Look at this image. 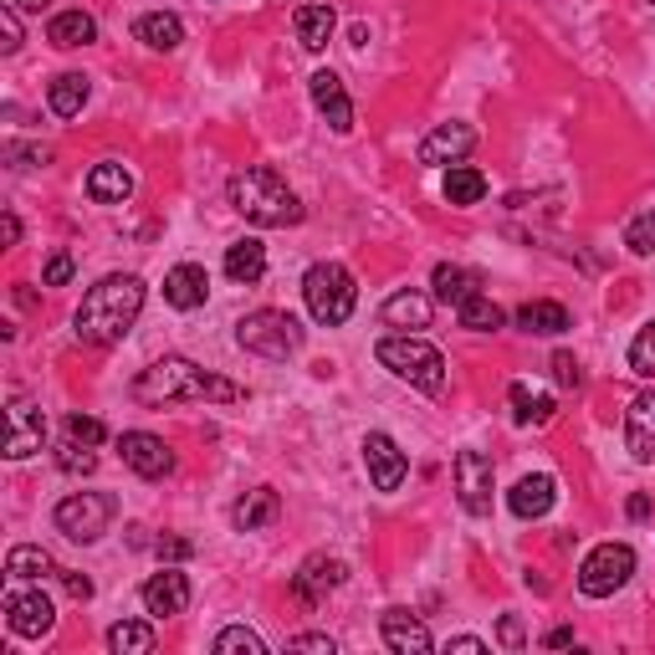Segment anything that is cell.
Instances as JSON below:
<instances>
[{"mask_svg": "<svg viewBox=\"0 0 655 655\" xmlns=\"http://www.w3.org/2000/svg\"><path fill=\"white\" fill-rule=\"evenodd\" d=\"M144 313V277L138 271H108L98 287H88V298L77 302L73 313V333L82 343H123L129 338V328L138 323Z\"/></svg>", "mask_w": 655, "mask_h": 655, "instance_id": "6da1fadb", "label": "cell"}, {"mask_svg": "<svg viewBox=\"0 0 655 655\" xmlns=\"http://www.w3.org/2000/svg\"><path fill=\"white\" fill-rule=\"evenodd\" d=\"M134 400L138 404H179V400L236 404V400H246V389L231 385V379H221V374L200 369V364L185 358V354H164L134 379Z\"/></svg>", "mask_w": 655, "mask_h": 655, "instance_id": "7a4b0ae2", "label": "cell"}, {"mask_svg": "<svg viewBox=\"0 0 655 655\" xmlns=\"http://www.w3.org/2000/svg\"><path fill=\"white\" fill-rule=\"evenodd\" d=\"M225 200L236 215H246L252 225H267V231H282V225L302 221V200L287 190V179L271 169V164H246L231 175L225 185Z\"/></svg>", "mask_w": 655, "mask_h": 655, "instance_id": "3957f363", "label": "cell"}, {"mask_svg": "<svg viewBox=\"0 0 655 655\" xmlns=\"http://www.w3.org/2000/svg\"><path fill=\"white\" fill-rule=\"evenodd\" d=\"M374 358H379L395 379L425 389V395H441V389H446V354H441L435 343H425L420 333H389V338H379Z\"/></svg>", "mask_w": 655, "mask_h": 655, "instance_id": "277c9868", "label": "cell"}, {"mask_svg": "<svg viewBox=\"0 0 655 655\" xmlns=\"http://www.w3.org/2000/svg\"><path fill=\"white\" fill-rule=\"evenodd\" d=\"M302 302L313 313L318 328H343L354 318V302H358V282L354 271L343 262H313L308 277H302Z\"/></svg>", "mask_w": 655, "mask_h": 655, "instance_id": "5b68a950", "label": "cell"}, {"mask_svg": "<svg viewBox=\"0 0 655 655\" xmlns=\"http://www.w3.org/2000/svg\"><path fill=\"white\" fill-rule=\"evenodd\" d=\"M302 338H308V328H302L292 313H282V308H256V313H246L236 323L241 348L256 354V358H271V364H282V358L298 354Z\"/></svg>", "mask_w": 655, "mask_h": 655, "instance_id": "8992f818", "label": "cell"}, {"mask_svg": "<svg viewBox=\"0 0 655 655\" xmlns=\"http://www.w3.org/2000/svg\"><path fill=\"white\" fill-rule=\"evenodd\" d=\"M113 518H119V497H108V491H73V497H62L57 512H52L57 533L73 537V543H98Z\"/></svg>", "mask_w": 655, "mask_h": 655, "instance_id": "52a82bcc", "label": "cell"}, {"mask_svg": "<svg viewBox=\"0 0 655 655\" xmlns=\"http://www.w3.org/2000/svg\"><path fill=\"white\" fill-rule=\"evenodd\" d=\"M635 579V548L630 543H599L579 564V589L589 599H610Z\"/></svg>", "mask_w": 655, "mask_h": 655, "instance_id": "ba28073f", "label": "cell"}, {"mask_svg": "<svg viewBox=\"0 0 655 655\" xmlns=\"http://www.w3.org/2000/svg\"><path fill=\"white\" fill-rule=\"evenodd\" d=\"M451 477H456V497H462L466 512H471V518H487L491 491H497V466H491V456H481V451H456Z\"/></svg>", "mask_w": 655, "mask_h": 655, "instance_id": "9c48e42d", "label": "cell"}, {"mask_svg": "<svg viewBox=\"0 0 655 655\" xmlns=\"http://www.w3.org/2000/svg\"><path fill=\"white\" fill-rule=\"evenodd\" d=\"M5 625H11V635H21V641H42V635H52V625H57V610H52V599H46L42 589H11V595H5Z\"/></svg>", "mask_w": 655, "mask_h": 655, "instance_id": "30bf717a", "label": "cell"}, {"mask_svg": "<svg viewBox=\"0 0 655 655\" xmlns=\"http://www.w3.org/2000/svg\"><path fill=\"white\" fill-rule=\"evenodd\" d=\"M358 451H364V471H369L374 491H400L404 487V477H410V462H404V451L395 446V435L369 431Z\"/></svg>", "mask_w": 655, "mask_h": 655, "instance_id": "8fae6325", "label": "cell"}, {"mask_svg": "<svg viewBox=\"0 0 655 655\" xmlns=\"http://www.w3.org/2000/svg\"><path fill=\"white\" fill-rule=\"evenodd\" d=\"M119 456H123V466H129L134 477H144V481H159V477L175 471V451L149 431H123L119 435Z\"/></svg>", "mask_w": 655, "mask_h": 655, "instance_id": "7c38bea8", "label": "cell"}, {"mask_svg": "<svg viewBox=\"0 0 655 655\" xmlns=\"http://www.w3.org/2000/svg\"><path fill=\"white\" fill-rule=\"evenodd\" d=\"M343 579H348L343 558L313 553V558H302V568L292 574V599H298V604H308V610H318V604H323L333 589H343Z\"/></svg>", "mask_w": 655, "mask_h": 655, "instance_id": "4fadbf2b", "label": "cell"}, {"mask_svg": "<svg viewBox=\"0 0 655 655\" xmlns=\"http://www.w3.org/2000/svg\"><path fill=\"white\" fill-rule=\"evenodd\" d=\"M42 446H46L42 410H36L26 395H15L11 410H5V456H11V462H26V456H36Z\"/></svg>", "mask_w": 655, "mask_h": 655, "instance_id": "5bb4252c", "label": "cell"}, {"mask_svg": "<svg viewBox=\"0 0 655 655\" xmlns=\"http://www.w3.org/2000/svg\"><path fill=\"white\" fill-rule=\"evenodd\" d=\"M144 610L154 614V620H175V614H185L190 610V574L185 568H175V564H164L159 574H149L144 579Z\"/></svg>", "mask_w": 655, "mask_h": 655, "instance_id": "9a60e30c", "label": "cell"}, {"mask_svg": "<svg viewBox=\"0 0 655 655\" xmlns=\"http://www.w3.org/2000/svg\"><path fill=\"white\" fill-rule=\"evenodd\" d=\"M471 149H477V129L471 123H435L431 134L420 138V164H431V169L462 164Z\"/></svg>", "mask_w": 655, "mask_h": 655, "instance_id": "2e32d148", "label": "cell"}, {"mask_svg": "<svg viewBox=\"0 0 655 655\" xmlns=\"http://www.w3.org/2000/svg\"><path fill=\"white\" fill-rule=\"evenodd\" d=\"M308 92H313L318 113L328 119V129L333 134H354V103H348V92H343V77L338 73H313L308 77Z\"/></svg>", "mask_w": 655, "mask_h": 655, "instance_id": "e0dca14e", "label": "cell"}, {"mask_svg": "<svg viewBox=\"0 0 655 655\" xmlns=\"http://www.w3.org/2000/svg\"><path fill=\"white\" fill-rule=\"evenodd\" d=\"M625 451L630 462L651 466L655 462V389H645V395H635L625 410Z\"/></svg>", "mask_w": 655, "mask_h": 655, "instance_id": "ac0fdd59", "label": "cell"}, {"mask_svg": "<svg viewBox=\"0 0 655 655\" xmlns=\"http://www.w3.org/2000/svg\"><path fill=\"white\" fill-rule=\"evenodd\" d=\"M210 298V277L200 262H179V267L164 271V302L179 308V313H195V308H206Z\"/></svg>", "mask_w": 655, "mask_h": 655, "instance_id": "d6986e66", "label": "cell"}, {"mask_svg": "<svg viewBox=\"0 0 655 655\" xmlns=\"http://www.w3.org/2000/svg\"><path fill=\"white\" fill-rule=\"evenodd\" d=\"M553 502H558V477H548V471H533V477H522L518 487L507 491V507H512V518H522V522L548 518Z\"/></svg>", "mask_w": 655, "mask_h": 655, "instance_id": "ffe728a7", "label": "cell"}, {"mask_svg": "<svg viewBox=\"0 0 655 655\" xmlns=\"http://www.w3.org/2000/svg\"><path fill=\"white\" fill-rule=\"evenodd\" d=\"M379 635H385V645L395 655H425L435 645L431 630L420 625L410 610H385V614H379Z\"/></svg>", "mask_w": 655, "mask_h": 655, "instance_id": "44dd1931", "label": "cell"}, {"mask_svg": "<svg viewBox=\"0 0 655 655\" xmlns=\"http://www.w3.org/2000/svg\"><path fill=\"white\" fill-rule=\"evenodd\" d=\"M277 512H282V497H277V487H252L236 507H231V528H236V533H256V528L277 522Z\"/></svg>", "mask_w": 655, "mask_h": 655, "instance_id": "7402d4cb", "label": "cell"}, {"mask_svg": "<svg viewBox=\"0 0 655 655\" xmlns=\"http://www.w3.org/2000/svg\"><path fill=\"white\" fill-rule=\"evenodd\" d=\"M292 26H298L302 52H323V46L333 42V31H338V15H333V5H323V0H308V5L292 11Z\"/></svg>", "mask_w": 655, "mask_h": 655, "instance_id": "603a6c76", "label": "cell"}, {"mask_svg": "<svg viewBox=\"0 0 655 655\" xmlns=\"http://www.w3.org/2000/svg\"><path fill=\"white\" fill-rule=\"evenodd\" d=\"M129 195H134V175H129L119 159L92 164V175H88V200L92 206H123Z\"/></svg>", "mask_w": 655, "mask_h": 655, "instance_id": "cb8c5ba5", "label": "cell"}, {"mask_svg": "<svg viewBox=\"0 0 655 655\" xmlns=\"http://www.w3.org/2000/svg\"><path fill=\"white\" fill-rule=\"evenodd\" d=\"M225 277L241 282V287L262 282V277H267V246H262L256 236L231 241V246H225Z\"/></svg>", "mask_w": 655, "mask_h": 655, "instance_id": "d4e9b609", "label": "cell"}, {"mask_svg": "<svg viewBox=\"0 0 655 655\" xmlns=\"http://www.w3.org/2000/svg\"><path fill=\"white\" fill-rule=\"evenodd\" d=\"M134 42H144L149 52H175L185 42V21L175 11H144L134 21Z\"/></svg>", "mask_w": 655, "mask_h": 655, "instance_id": "484cf974", "label": "cell"}, {"mask_svg": "<svg viewBox=\"0 0 655 655\" xmlns=\"http://www.w3.org/2000/svg\"><path fill=\"white\" fill-rule=\"evenodd\" d=\"M431 313H435V298H425V292H395V298L385 302V323L400 328V333L431 328Z\"/></svg>", "mask_w": 655, "mask_h": 655, "instance_id": "4316f807", "label": "cell"}, {"mask_svg": "<svg viewBox=\"0 0 655 655\" xmlns=\"http://www.w3.org/2000/svg\"><path fill=\"white\" fill-rule=\"evenodd\" d=\"M46 42L62 46V52H77V46H92L98 42V21L88 11H57L52 26H46Z\"/></svg>", "mask_w": 655, "mask_h": 655, "instance_id": "83f0119b", "label": "cell"}, {"mask_svg": "<svg viewBox=\"0 0 655 655\" xmlns=\"http://www.w3.org/2000/svg\"><path fill=\"white\" fill-rule=\"evenodd\" d=\"M88 98H92V82L82 73H57L52 88H46V103H52L57 119H77V113L88 108Z\"/></svg>", "mask_w": 655, "mask_h": 655, "instance_id": "f1b7e54d", "label": "cell"}, {"mask_svg": "<svg viewBox=\"0 0 655 655\" xmlns=\"http://www.w3.org/2000/svg\"><path fill=\"white\" fill-rule=\"evenodd\" d=\"M441 195H446L456 210H471V206H481V200H487V175H481L477 164H451Z\"/></svg>", "mask_w": 655, "mask_h": 655, "instance_id": "f546056e", "label": "cell"}, {"mask_svg": "<svg viewBox=\"0 0 655 655\" xmlns=\"http://www.w3.org/2000/svg\"><path fill=\"white\" fill-rule=\"evenodd\" d=\"M431 287H435V302H446V308H462L466 298H477L481 277L477 271L456 267V262H441V267L431 271Z\"/></svg>", "mask_w": 655, "mask_h": 655, "instance_id": "4dcf8cb0", "label": "cell"}, {"mask_svg": "<svg viewBox=\"0 0 655 655\" xmlns=\"http://www.w3.org/2000/svg\"><path fill=\"white\" fill-rule=\"evenodd\" d=\"M518 328H528V333H537V338H558V333L568 328V308H564V302H548V298L522 302V308H518Z\"/></svg>", "mask_w": 655, "mask_h": 655, "instance_id": "1f68e13d", "label": "cell"}, {"mask_svg": "<svg viewBox=\"0 0 655 655\" xmlns=\"http://www.w3.org/2000/svg\"><path fill=\"white\" fill-rule=\"evenodd\" d=\"M52 574H62V568L52 564V553L36 548V543H15V548L5 553V579H52Z\"/></svg>", "mask_w": 655, "mask_h": 655, "instance_id": "d6a6232c", "label": "cell"}, {"mask_svg": "<svg viewBox=\"0 0 655 655\" xmlns=\"http://www.w3.org/2000/svg\"><path fill=\"white\" fill-rule=\"evenodd\" d=\"M154 645H159V635L144 620H119V625L108 630V651L113 655H149Z\"/></svg>", "mask_w": 655, "mask_h": 655, "instance_id": "836d02e7", "label": "cell"}, {"mask_svg": "<svg viewBox=\"0 0 655 655\" xmlns=\"http://www.w3.org/2000/svg\"><path fill=\"white\" fill-rule=\"evenodd\" d=\"M507 400H512V420H518V425H548L553 410H558L548 395H533L528 385H512L507 389Z\"/></svg>", "mask_w": 655, "mask_h": 655, "instance_id": "e575fe53", "label": "cell"}, {"mask_svg": "<svg viewBox=\"0 0 655 655\" xmlns=\"http://www.w3.org/2000/svg\"><path fill=\"white\" fill-rule=\"evenodd\" d=\"M456 318H462V328H471V333H497V328L507 323V313L487 298V292H477V298H466L462 308H456Z\"/></svg>", "mask_w": 655, "mask_h": 655, "instance_id": "d590c367", "label": "cell"}, {"mask_svg": "<svg viewBox=\"0 0 655 655\" xmlns=\"http://www.w3.org/2000/svg\"><path fill=\"white\" fill-rule=\"evenodd\" d=\"M210 651L215 655H267V641H262L256 630H246V625H225Z\"/></svg>", "mask_w": 655, "mask_h": 655, "instance_id": "8d00e7d4", "label": "cell"}, {"mask_svg": "<svg viewBox=\"0 0 655 655\" xmlns=\"http://www.w3.org/2000/svg\"><path fill=\"white\" fill-rule=\"evenodd\" d=\"M57 466L67 471V477H88V471H98V456H92V446H82V441H62Z\"/></svg>", "mask_w": 655, "mask_h": 655, "instance_id": "74e56055", "label": "cell"}, {"mask_svg": "<svg viewBox=\"0 0 655 655\" xmlns=\"http://www.w3.org/2000/svg\"><path fill=\"white\" fill-rule=\"evenodd\" d=\"M630 369L641 374V379H655V323H645L630 343Z\"/></svg>", "mask_w": 655, "mask_h": 655, "instance_id": "f35d334b", "label": "cell"}, {"mask_svg": "<svg viewBox=\"0 0 655 655\" xmlns=\"http://www.w3.org/2000/svg\"><path fill=\"white\" fill-rule=\"evenodd\" d=\"M62 431H67V441H82V446H103L108 431H103V420H92L82 415V410H73V415L62 420Z\"/></svg>", "mask_w": 655, "mask_h": 655, "instance_id": "ab89813d", "label": "cell"}, {"mask_svg": "<svg viewBox=\"0 0 655 655\" xmlns=\"http://www.w3.org/2000/svg\"><path fill=\"white\" fill-rule=\"evenodd\" d=\"M0 159L11 164V169H36V164H52V149H46V144H21V138H11V144L0 149Z\"/></svg>", "mask_w": 655, "mask_h": 655, "instance_id": "60d3db41", "label": "cell"}, {"mask_svg": "<svg viewBox=\"0 0 655 655\" xmlns=\"http://www.w3.org/2000/svg\"><path fill=\"white\" fill-rule=\"evenodd\" d=\"M625 246L635 256H655V210H645V215H635L625 225Z\"/></svg>", "mask_w": 655, "mask_h": 655, "instance_id": "b9f144b4", "label": "cell"}, {"mask_svg": "<svg viewBox=\"0 0 655 655\" xmlns=\"http://www.w3.org/2000/svg\"><path fill=\"white\" fill-rule=\"evenodd\" d=\"M73 271H77L73 252H52L46 256V267H42V287H67L73 282Z\"/></svg>", "mask_w": 655, "mask_h": 655, "instance_id": "7bdbcfd3", "label": "cell"}, {"mask_svg": "<svg viewBox=\"0 0 655 655\" xmlns=\"http://www.w3.org/2000/svg\"><path fill=\"white\" fill-rule=\"evenodd\" d=\"M0 36H5V42H0V52H5V57H15V52H21V11H15V5H5V0H0Z\"/></svg>", "mask_w": 655, "mask_h": 655, "instance_id": "ee69618b", "label": "cell"}, {"mask_svg": "<svg viewBox=\"0 0 655 655\" xmlns=\"http://www.w3.org/2000/svg\"><path fill=\"white\" fill-rule=\"evenodd\" d=\"M553 379H558L564 389H579V385H584L579 358H574V354H553Z\"/></svg>", "mask_w": 655, "mask_h": 655, "instance_id": "f6af8a7d", "label": "cell"}, {"mask_svg": "<svg viewBox=\"0 0 655 655\" xmlns=\"http://www.w3.org/2000/svg\"><path fill=\"white\" fill-rule=\"evenodd\" d=\"M154 553H159V564H185V558L195 553V543H190V537H159Z\"/></svg>", "mask_w": 655, "mask_h": 655, "instance_id": "bcb514c9", "label": "cell"}, {"mask_svg": "<svg viewBox=\"0 0 655 655\" xmlns=\"http://www.w3.org/2000/svg\"><path fill=\"white\" fill-rule=\"evenodd\" d=\"M497 641H502L507 651H522V645H528V630H522L518 614H502V625H497Z\"/></svg>", "mask_w": 655, "mask_h": 655, "instance_id": "7dc6e473", "label": "cell"}, {"mask_svg": "<svg viewBox=\"0 0 655 655\" xmlns=\"http://www.w3.org/2000/svg\"><path fill=\"white\" fill-rule=\"evenodd\" d=\"M57 579L67 584V595H73V599H82V604L92 599V579H88V574H73V568H62Z\"/></svg>", "mask_w": 655, "mask_h": 655, "instance_id": "c3c4849f", "label": "cell"}, {"mask_svg": "<svg viewBox=\"0 0 655 655\" xmlns=\"http://www.w3.org/2000/svg\"><path fill=\"white\" fill-rule=\"evenodd\" d=\"M287 651H318V655H333V641L328 635H292Z\"/></svg>", "mask_w": 655, "mask_h": 655, "instance_id": "681fc988", "label": "cell"}, {"mask_svg": "<svg viewBox=\"0 0 655 655\" xmlns=\"http://www.w3.org/2000/svg\"><path fill=\"white\" fill-rule=\"evenodd\" d=\"M543 645H548V651H568V645H574V630H568V625H553L548 635H543Z\"/></svg>", "mask_w": 655, "mask_h": 655, "instance_id": "f907efd6", "label": "cell"}, {"mask_svg": "<svg viewBox=\"0 0 655 655\" xmlns=\"http://www.w3.org/2000/svg\"><path fill=\"white\" fill-rule=\"evenodd\" d=\"M446 651H462V655H487V641H477V635H456V641H451Z\"/></svg>", "mask_w": 655, "mask_h": 655, "instance_id": "816d5d0a", "label": "cell"}, {"mask_svg": "<svg viewBox=\"0 0 655 655\" xmlns=\"http://www.w3.org/2000/svg\"><path fill=\"white\" fill-rule=\"evenodd\" d=\"M625 512H630V522H645V518H651V497H645V491H635V497L625 502Z\"/></svg>", "mask_w": 655, "mask_h": 655, "instance_id": "f5cc1de1", "label": "cell"}, {"mask_svg": "<svg viewBox=\"0 0 655 655\" xmlns=\"http://www.w3.org/2000/svg\"><path fill=\"white\" fill-rule=\"evenodd\" d=\"M0 231H5V246H15V241H21V221H15V215H5V221H0Z\"/></svg>", "mask_w": 655, "mask_h": 655, "instance_id": "db71d44e", "label": "cell"}, {"mask_svg": "<svg viewBox=\"0 0 655 655\" xmlns=\"http://www.w3.org/2000/svg\"><path fill=\"white\" fill-rule=\"evenodd\" d=\"M5 5H15V11H46L52 0H5Z\"/></svg>", "mask_w": 655, "mask_h": 655, "instance_id": "11a10c76", "label": "cell"}, {"mask_svg": "<svg viewBox=\"0 0 655 655\" xmlns=\"http://www.w3.org/2000/svg\"><path fill=\"white\" fill-rule=\"evenodd\" d=\"M651 5H655V0H651Z\"/></svg>", "mask_w": 655, "mask_h": 655, "instance_id": "9f6ffc18", "label": "cell"}]
</instances>
